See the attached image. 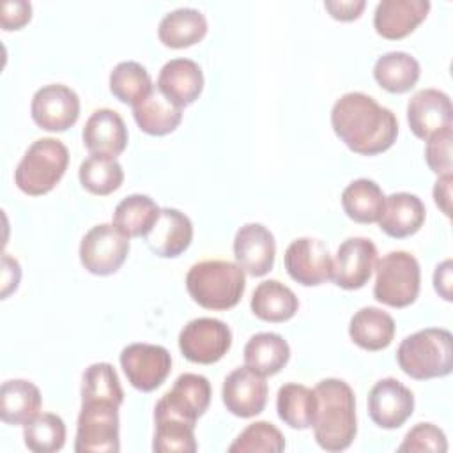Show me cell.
I'll list each match as a JSON object with an SVG mask.
<instances>
[{"mask_svg":"<svg viewBox=\"0 0 453 453\" xmlns=\"http://www.w3.org/2000/svg\"><path fill=\"white\" fill-rule=\"evenodd\" d=\"M336 136L356 154L375 156L386 152L398 134L395 113L363 92H347L331 110Z\"/></svg>","mask_w":453,"mask_h":453,"instance_id":"1","label":"cell"},{"mask_svg":"<svg viewBox=\"0 0 453 453\" xmlns=\"http://www.w3.org/2000/svg\"><path fill=\"white\" fill-rule=\"evenodd\" d=\"M317 412L313 434L326 451L347 449L357 432L356 398L352 388L342 379H324L315 386Z\"/></svg>","mask_w":453,"mask_h":453,"instance_id":"2","label":"cell"},{"mask_svg":"<svg viewBox=\"0 0 453 453\" xmlns=\"http://www.w3.org/2000/svg\"><path fill=\"white\" fill-rule=\"evenodd\" d=\"M396 361L416 380L446 377L453 370V336L442 327L416 331L400 342Z\"/></svg>","mask_w":453,"mask_h":453,"instance_id":"3","label":"cell"},{"mask_svg":"<svg viewBox=\"0 0 453 453\" xmlns=\"http://www.w3.org/2000/svg\"><path fill=\"white\" fill-rule=\"evenodd\" d=\"M191 299L205 310L234 308L246 288L244 271L228 260H202L186 274Z\"/></svg>","mask_w":453,"mask_h":453,"instance_id":"4","label":"cell"},{"mask_svg":"<svg viewBox=\"0 0 453 453\" xmlns=\"http://www.w3.org/2000/svg\"><path fill=\"white\" fill-rule=\"evenodd\" d=\"M69 165V150L57 138L35 140L14 170L16 186L30 196L50 193L64 177Z\"/></svg>","mask_w":453,"mask_h":453,"instance_id":"5","label":"cell"},{"mask_svg":"<svg viewBox=\"0 0 453 453\" xmlns=\"http://www.w3.org/2000/svg\"><path fill=\"white\" fill-rule=\"evenodd\" d=\"M373 296L391 308L412 304L419 294L421 269L414 255L407 251H389L375 264Z\"/></svg>","mask_w":453,"mask_h":453,"instance_id":"6","label":"cell"},{"mask_svg":"<svg viewBox=\"0 0 453 453\" xmlns=\"http://www.w3.org/2000/svg\"><path fill=\"white\" fill-rule=\"evenodd\" d=\"M119 407L110 402H81L76 426V453H117Z\"/></svg>","mask_w":453,"mask_h":453,"instance_id":"7","label":"cell"},{"mask_svg":"<svg viewBox=\"0 0 453 453\" xmlns=\"http://www.w3.org/2000/svg\"><path fill=\"white\" fill-rule=\"evenodd\" d=\"M129 253V237H126L113 223L92 226L80 242V262L96 276H110L117 273Z\"/></svg>","mask_w":453,"mask_h":453,"instance_id":"8","label":"cell"},{"mask_svg":"<svg viewBox=\"0 0 453 453\" xmlns=\"http://www.w3.org/2000/svg\"><path fill=\"white\" fill-rule=\"evenodd\" d=\"M232 345L230 327L212 317L189 320L179 333V349L182 356L198 365H212L219 361Z\"/></svg>","mask_w":453,"mask_h":453,"instance_id":"9","label":"cell"},{"mask_svg":"<svg viewBox=\"0 0 453 453\" xmlns=\"http://www.w3.org/2000/svg\"><path fill=\"white\" fill-rule=\"evenodd\" d=\"M120 366L133 388L149 393L170 375L172 356L161 345L131 343L120 352Z\"/></svg>","mask_w":453,"mask_h":453,"instance_id":"10","label":"cell"},{"mask_svg":"<svg viewBox=\"0 0 453 453\" xmlns=\"http://www.w3.org/2000/svg\"><path fill=\"white\" fill-rule=\"evenodd\" d=\"M30 115L32 120L44 131H65L74 126L80 117V97L67 85H44L35 90L32 97Z\"/></svg>","mask_w":453,"mask_h":453,"instance_id":"11","label":"cell"},{"mask_svg":"<svg viewBox=\"0 0 453 453\" xmlns=\"http://www.w3.org/2000/svg\"><path fill=\"white\" fill-rule=\"evenodd\" d=\"M283 262L288 276L304 287L322 285L333 274L329 248L320 239L299 237L292 241L285 250Z\"/></svg>","mask_w":453,"mask_h":453,"instance_id":"12","label":"cell"},{"mask_svg":"<svg viewBox=\"0 0 453 453\" xmlns=\"http://www.w3.org/2000/svg\"><path fill=\"white\" fill-rule=\"evenodd\" d=\"M414 411V395L395 377L380 379L368 393V414L386 430L400 428Z\"/></svg>","mask_w":453,"mask_h":453,"instance_id":"13","label":"cell"},{"mask_svg":"<svg viewBox=\"0 0 453 453\" xmlns=\"http://www.w3.org/2000/svg\"><path fill=\"white\" fill-rule=\"evenodd\" d=\"M375 264V244L366 237H350L338 246L331 280L345 290H357L370 281Z\"/></svg>","mask_w":453,"mask_h":453,"instance_id":"14","label":"cell"},{"mask_svg":"<svg viewBox=\"0 0 453 453\" xmlns=\"http://www.w3.org/2000/svg\"><path fill=\"white\" fill-rule=\"evenodd\" d=\"M267 382L264 375L250 366H239L230 372L223 382L221 396L228 412L239 418L260 414L267 403Z\"/></svg>","mask_w":453,"mask_h":453,"instance_id":"15","label":"cell"},{"mask_svg":"<svg viewBox=\"0 0 453 453\" xmlns=\"http://www.w3.org/2000/svg\"><path fill=\"white\" fill-rule=\"evenodd\" d=\"M211 382L198 373H182L175 379L172 389L165 393L156 403L154 411L179 416L189 423L207 411L211 403Z\"/></svg>","mask_w":453,"mask_h":453,"instance_id":"16","label":"cell"},{"mask_svg":"<svg viewBox=\"0 0 453 453\" xmlns=\"http://www.w3.org/2000/svg\"><path fill=\"white\" fill-rule=\"evenodd\" d=\"M234 255L237 265L258 278L267 274L274 265L276 241L267 226L262 223L242 225L234 237Z\"/></svg>","mask_w":453,"mask_h":453,"instance_id":"17","label":"cell"},{"mask_svg":"<svg viewBox=\"0 0 453 453\" xmlns=\"http://www.w3.org/2000/svg\"><path fill=\"white\" fill-rule=\"evenodd\" d=\"M407 122L411 131L421 140H428L432 134L451 127L453 108L449 96L437 88L416 92L407 103Z\"/></svg>","mask_w":453,"mask_h":453,"instance_id":"18","label":"cell"},{"mask_svg":"<svg viewBox=\"0 0 453 453\" xmlns=\"http://www.w3.org/2000/svg\"><path fill=\"white\" fill-rule=\"evenodd\" d=\"M81 138L90 154L117 157L127 145V127L115 110L99 108L87 119Z\"/></svg>","mask_w":453,"mask_h":453,"instance_id":"19","label":"cell"},{"mask_svg":"<svg viewBox=\"0 0 453 453\" xmlns=\"http://www.w3.org/2000/svg\"><path fill=\"white\" fill-rule=\"evenodd\" d=\"M193 241V223L191 219L172 207L159 211V216L145 235L149 250L163 258H175L184 253Z\"/></svg>","mask_w":453,"mask_h":453,"instance_id":"20","label":"cell"},{"mask_svg":"<svg viewBox=\"0 0 453 453\" xmlns=\"http://www.w3.org/2000/svg\"><path fill=\"white\" fill-rule=\"evenodd\" d=\"M428 11V0H382L373 12L375 32L389 41L403 39L416 30Z\"/></svg>","mask_w":453,"mask_h":453,"instance_id":"21","label":"cell"},{"mask_svg":"<svg viewBox=\"0 0 453 453\" xmlns=\"http://www.w3.org/2000/svg\"><path fill=\"white\" fill-rule=\"evenodd\" d=\"M203 88V73L191 58L168 60L157 76V90L179 108L198 99Z\"/></svg>","mask_w":453,"mask_h":453,"instance_id":"22","label":"cell"},{"mask_svg":"<svg viewBox=\"0 0 453 453\" xmlns=\"http://www.w3.org/2000/svg\"><path fill=\"white\" fill-rule=\"evenodd\" d=\"M426 209L419 196L405 191L386 196L384 209L379 218V226L384 234L395 239L414 235L425 223Z\"/></svg>","mask_w":453,"mask_h":453,"instance_id":"23","label":"cell"},{"mask_svg":"<svg viewBox=\"0 0 453 453\" xmlns=\"http://www.w3.org/2000/svg\"><path fill=\"white\" fill-rule=\"evenodd\" d=\"M349 334L352 342L365 350H382L395 338V320L380 308L365 306L352 315Z\"/></svg>","mask_w":453,"mask_h":453,"instance_id":"24","label":"cell"},{"mask_svg":"<svg viewBox=\"0 0 453 453\" xmlns=\"http://www.w3.org/2000/svg\"><path fill=\"white\" fill-rule=\"evenodd\" d=\"M39 388L25 379L5 380L0 388V418L7 425H27L41 411Z\"/></svg>","mask_w":453,"mask_h":453,"instance_id":"25","label":"cell"},{"mask_svg":"<svg viewBox=\"0 0 453 453\" xmlns=\"http://www.w3.org/2000/svg\"><path fill=\"white\" fill-rule=\"evenodd\" d=\"M207 34L205 16L193 7H180L163 16L157 27L159 41L168 48H188L200 42Z\"/></svg>","mask_w":453,"mask_h":453,"instance_id":"26","label":"cell"},{"mask_svg":"<svg viewBox=\"0 0 453 453\" xmlns=\"http://www.w3.org/2000/svg\"><path fill=\"white\" fill-rule=\"evenodd\" d=\"M251 311L255 317L265 322H287L297 308L299 299L296 294L278 280H265L257 285L251 296Z\"/></svg>","mask_w":453,"mask_h":453,"instance_id":"27","label":"cell"},{"mask_svg":"<svg viewBox=\"0 0 453 453\" xmlns=\"http://www.w3.org/2000/svg\"><path fill=\"white\" fill-rule=\"evenodd\" d=\"M290 359V347L278 333H257L244 345V363L267 377L278 373Z\"/></svg>","mask_w":453,"mask_h":453,"instance_id":"28","label":"cell"},{"mask_svg":"<svg viewBox=\"0 0 453 453\" xmlns=\"http://www.w3.org/2000/svg\"><path fill=\"white\" fill-rule=\"evenodd\" d=\"M133 117L143 133L165 136L180 124L182 108L166 99L159 90H152L142 103L133 106Z\"/></svg>","mask_w":453,"mask_h":453,"instance_id":"29","label":"cell"},{"mask_svg":"<svg viewBox=\"0 0 453 453\" xmlns=\"http://www.w3.org/2000/svg\"><path fill=\"white\" fill-rule=\"evenodd\" d=\"M419 62L405 51H388L373 65L375 81L391 94L411 90L419 80Z\"/></svg>","mask_w":453,"mask_h":453,"instance_id":"30","label":"cell"},{"mask_svg":"<svg viewBox=\"0 0 453 453\" xmlns=\"http://www.w3.org/2000/svg\"><path fill=\"white\" fill-rule=\"evenodd\" d=\"M276 411L280 419L296 430H306L313 426L317 412L315 391L297 384L288 382L278 389Z\"/></svg>","mask_w":453,"mask_h":453,"instance_id":"31","label":"cell"},{"mask_svg":"<svg viewBox=\"0 0 453 453\" xmlns=\"http://www.w3.org/2000/svg\"><path fill=\"white\" fill-rule=\"evenodd\" d=\"M384 193L372 179H356L342 193V207L356 223L379 221L384 209Z\"/></svg>","mask_w":453,"mask_h":453,"instance_id":"32","label":"cell"},{"mask_svg":"<svg viewBox=\"0 0 453 453\" xmlns=\"http://www.w3.org/2000/svg\"><path fill=\"white\" fill-rule=\"evenodd\" d=\"M157 203L142 193L120 200L113 211V225L126 237H145L159 216Z\"/></svg>","mask_w":453,"mask_h":453,"instance_id":"33","label":"cell"},{"mask_svg":"<svg viewBox=\"0 0 453 453\" xmlns=\"http://www.w3.org/2000/svg\"><path fill=\"white\" fill-rule=\"evenodd\" d=\"M156 434L152 449L156 453H195V423L179 416L154 411Z\"/></svg>","mask_w":453,"mask_h":453,"instance_id":"34","label":"cell"},{"mask_svg":"<svg viewBox=\"0 0 453 453\" xmlns=\"http://www.w3.org/2000/svg\"><path fill=\"white\" fill-rule=\"evenodd\" d=\"M110 90L120 103L136 106L154 90V87L149 71L142 64L126 60L111 69Z\"/></svg>","mask_w":453,"mask_h":453,"instance_id":"35","label":"cell"},{"mask_svg":"<svg viewBox=\"0 0 453 453\" xmlns=\"http://www.w3.org/2000/svg\"><path fill=\"white\" fill-rule=\"evenodd\" d=\"M78 177L88 193L106 196L120 188L124 180V170L115 157L90 154L81 161Z\"/></svg>","mask_w":453,"mask_h":453,"instance_id":"36","label":"cell"},{"mask_svg":"<svg viewBox=\"0 0 453 453\" xmlns=\"http://www.w3.org/2000/svg\"><path fill=\"white\" fill-rule=\"evenodd\" d=\"M81 402H110L117 407L124 402V391L115 368L110 363H94L81 375Z\"/></svg>","mask_w":453,"mask_h":453,"instance_id":"37","label":"cell"},{"mask_svg":"<svg viewBox=\"0 0 453 453\" xmlns=\"http://www.w3.org/2000/svg\"><path fill=\"white\" fill-rule=\"evenodd\" d=\"M25 446L34 453H55L65 444V423L53 412L37 414L23 425Z\"/></svg>","mask_w":453,"mask_h":453,"instance_id":"38","label":"cell"},{"mask_svg":"<svg viewBox=\"0 0 453 453\" xmlns=\"http://www.w3.org/2000/svg\"><path fill=\"white\" fill-rule=\"evenodd\" d=\"M285 449L283 434L269 421L248 425L228 446L230 453H280Z\"/></svg>","mask_w":453,"mask_h":453,"instance_id":"39","label":"cell"},{"mask_svg":"<svg viewBox=\"0 0 453 453\" xmlns=\"http://www.w3.org/2000/svg\"><path fill=\"white\" fill-rule=\"evenodd\" d=\"M400 453H414V451H430V453H444L448 451V441L444 432L432 423H418L414 425L403 437V442L398 446Z\"/></svg>","mask_w":453,"mask_h":453,"instance_id":"40","label":"cell"},{"mask_svg":"<svg viewBox=\"0 0 453 453\" xmlns=\"http://www.w3.org/2000/svg\"><path fill=\"white\" fill-rule=\"evenodd\" d=\"M451 138L453 131L451 127H446L435 134H432L426 140V149H425V159L426 165L432 172L437 175H446L451 173Z\"/></svg>","mask_w":453,"mask_h":453,"instance_id":"41","label":"cell"},{"mask_svg":"<svg viewBox=\"0 0 453 453\" xmlns=\"http://www.w3.org/2000/svg\"><path fill=\"white\" fill-rule=\"evenodd\" d=\"M32 18V5L25 0H7L0 9V25L4 30H19Z\"/></svg>","mask_w":453,"mask_h":453,"instance_id":"42","label":"cell"},{"mask_svg":"<svg viewBox=\"0 0 453 453\" xmlns=\"http://www.w3.org/2000/svg\"><path fill=\"white\" fill-rule=\"evenodd\" d=\"M365 0H326V11L340 21H352L357 19L365 9Z\"/></svg>","mask_w":453,"mask_h":453,"instance_id":"43","label":"cell"},{"mask_svg":"<svg viewBox=\"0 0 453 453\" xmlns=\"http://www.w3.org/2000/svg\"><path fill=\"white\" fill-rule=\"evenodd\" d=\"M21 278V267L16 258L4 253L2 257V299H5L12 290L18 288Z\"/></svg>","mask_w":453,"mask_h":453,"instance_id":"44","label":"cell"},{"mask_svg":"<svg viewBox=\"0 0 453 453\" xmlns=\"http://www.w3.org/2000/svg\"><path fill=\"white\" fill-rule=\"evenodd\" d=\"M451 260H444L441 264H437L435 271H434V287L435 292L444 299V301H451Z\"/></svg>","mask_w":453,"mask_h":453,"instance_id":"45","label":"cell"},{"mask_svg":"<svg viewBox=\"0 0 453 453\" xmlns=\"http://www.w3.org/2000/svg\"><path fill=\"white\" fill-rule=\"evenodd\" d=\"M451 173L446 175H439V179L435 180L434 186V200L435 205L446 214H451Z\"/></svg>","mask_w":453,"mask_h":453,"instance_id":"46","label":"cell"}]
</instances>
